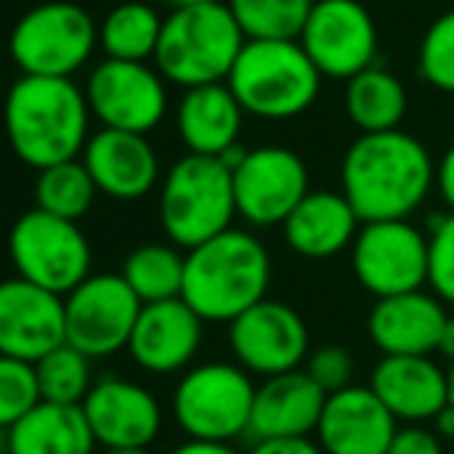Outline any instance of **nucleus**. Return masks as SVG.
Instances as JSON below:
<instances>
[{
    "instance_id": "obj_19",
    "label": "nucleus",
    "mask_w": 454,
    "mask_h": 454,
    "mask_svg": "<svg viewBox=\"0 0 454 454\" xmlns=\"http://www.w3.org/2000/svg\"><path fill=\"white\" fill-rule=\"evenodd\" d=\"M399 420L371 387H347L328 395L318 420V445L325 454H387Z\"/></svg>"
},
{
    "instance_id": "obj_16",
    "label": "nucleus",
    "mask_w": 454,
    "mask_h": 454,
    "mask_svg": "<svg viewBox=\"0 0 454 454\" xmlns=\"http://www.w3.org/2000/svg\"><path fill=\"white\" fill-rule=\"evenodd\" d=\"M81 408L99 451H149L164 427L158 395L130 377H99Z\"/></svg>"
},
{
    "instance_id": "obj_42",
    "label": "nucleus",
    "mask_w": 454,
    "mask_h": 454,
    "mask_svg": "<svg viewBox=\"0 0 454 454\" xmlns=\"http://www.w3.org/2000/svg\"><path fill=\"white\" fill-rule=\"evenodd\" d=\"M436 424H439V433H442V436H454V408L451 405L445 408L442 414H439Z\"/></svg>"
},
{
    "instance_id": "obj_6",
    "label": "nucleus",
    "mask_w": 454,
    "mask_h": 454,
    "mask_svg": "<svg viewBox=\"0 0 454 454\" xmlns=\"http://www.w3.org/2000/svg\"><path fill=\"white\" fill-rule=\"evenodd\" d=\"M158 210L170 245L180 251H195L204 241L229 232L239 216L232 170L220 158H180L161 183Z\"/></svg>"
},
{
    "instance_id": "obj_46",
    "label": "nucleus",
    "mask_w": 454,
    "mask_h": 454,
    "mask_svg": "<svg viewBox=\"0 0 454 454\" xmlns=\"http://www.w3.org/2000/svg\"><path fill=\"white\" fill-rule=\"evenodd\" d=\"M99 454H149V451H99Z\"/></svg>"
},
{
    "instance_id": "obj_30",
    "label": "nucleus",
    "mask_w": 454,
    "mask_h": 454,
    "mask_svg": "<svg viewBox=\"0 0 454 454\" xmlns=\"http://www.w3.org/2000/svg\"><path fill=\"white\" fill-rule=\"evenodd\" d=\"M247 41H300L316 0H226Z\"/></svg>"
},
{
    "instance_id": "obj_35",
    "label": "nucleus",
    "mask_w": 454,
    "mask_h": 454,
    "mask_svg": "<svg viewBox=\"0 0 454 454\" xmlns=\"http://www.w3.org/2000/svg\"><path fill=\"white\" fill-rule=\"evenodd\" d=\"M430 291L442 303L454 306V214L433 220L430 226Z\"/></svg>"
},
{
    "instance_id": "obj_4",
    "label": "nucleus",
    "mask_w": 454,
    "mask_h": 454,
    "mask_svg": "<svg viewBox=\"0 0 454 454\" xmlns=\"http://www.w3.org/2000/svg\"><path fill=\"white\" fill-rule=\"evenodd\" d=\"M247 37L232 10L223 0L174 10L164 19L155 50V68L161 78L195 90L207 84H226L245 50Z\"/></svg>"
},
{
    "instance_id": "obj_3",
    "label": "nucleus",
    "mask_w": 454,
    "mask_h": 454,
    "mask_svg": "<svg viewBox=\"0 0 454 454\" xmlns=\"http://www.w3.org/2000/svg\"><path fill=\"white\" fill-rule=\"evenodd\" d=\"M270 275L272 263L263 241L245 229H229L185 251L183 300L201 322L232 325L241 312L266 300Z\"/></svg>"
},
{
    "instance_id": "obj_34",
    "label": "nucleus",
    "mask_w": 454,
    "mask_h": 454,
    "mask_svg": "<svg viewBox=\"0 0 454 454\" xmlns=\"http://www.w3.org/2000/svg\"><path fill=\"white\" fill-rule=\"evenodd\" d=\"M41 402L35 364L0 356V433H10Z\"/></svg>"
},
{
    "instance_id": "obj_43",
    "label": "nucleus",
    "mask_w": 454,
    "mask_h": 454,
    "mask_svg": "<svg viewBox=\"0 0 454 454\" xmlns=\"http://www.w3.org/2000/svg\"><path fill=\"white\" fill-rule=\"evenodd\" d=\"M168 6H174V10H185V6H198V4H207V0H164Z\"/></svg>"
},
{
    "instance_id": "obj_1",
    "label": "nucleus",
    "mask_w": 454,
    "mask_h": 454,
    "mask_svg": "<svg viewBox=\"0 0 454 454\" xmlns=\"http://www.w3.org/2000/svg\"><path fill=\"white\" fill-rule=\"evenodd\" d=\"M436 189V161L405 130L362 133L340 161V192L362 223L408 220Z\"/></svg>"
},
{
    "instance_id": "obj_21",
    "label": "nucleus",
    "mask_w": 454,
    "mask_h": 454,
    "mask_svg": "<svg viewBox=\"0 0 454 454\" xmlns=\"http://www.w3.org/2000/svg\"><path fill=\"white\" fill-rule=\"evenodd\" d=\"M84 168L90 170L96 189L118 201H137L149 195L161 174L152 143L139 133L96 130L84 145Z\"/></svg>"
},
{
    "instance_id": "obj_31",
    "label": "nucleus",
    "mask_w": 454,
    "mask_h": 454,
    "mask_svg": "<svg viewBox=\"0 0 454 454\" xmlns=\"http://www.w3.org/2000/svg\"><path fill=\"white\" fill-rule=\"evenodd\" d=\"M96 183L84 161H66L37 174L35 183V207L43 214L62 216L78 223L96 201Z\"/></svg>"
},
{
    "instance_id": "obj_32",
    "label": "nucleus",
    "mask_w": 454,
    "mask_h": 454,
    "mask_svg": "<svg viewBox=\"0 0 454 454\" xmlns=\"http://www.w3.org/2000/svg\"><path fill=\"white\" fill-rule=\"evenodd\" d=\"M35 377L41 402H53V405H84L96 383L93 359H87L68 343L35 362Z\"/></svg>"
},
{
    "instance_id": "obj_17",
    "label": "nucleus",
    "mask_w": 454,
    "mask_h": 454,
    "mask_svg": "<svg viewBox=\"0 0 454 454\" xmlns=\"http://www.w3.org/2000/svg\"><path fill=\"white\" fill-rule=\"evenodd\" d=\"M66 343V297L25 278L0 281V356L41 362Z\"/></svg>"
},
{
    "instance_id": "obj_22",
    "label": "nucleus",
    "mask_w": 454,
    "mask_h": 454,
    "mask_svg": "<svg viewBox=\"0 0 454 454\" xmlns=\"http://www.w3.org/2000/svg\"><path fill=\"white\" fill-rule=\"evenodd\" d=\"M445 322L449 309L436 294L411 291L377 300L368 316V337L383 356H430Z\"/></svg>"
},
{
    "instance_id": "obj_12",
    "label": "nucleus",
    "mask_w": 454,
    "mask_h": 454,
    "mask_svg": "<svg viewBox=\"0 0 454 454\" xmlns=\"http://www.w3.org/2000/svg\"><path fill=\"white\" fill-rule=\"evenodd\" d=\"M300 47L322 78L353 81L377 59V25L362 0H316Z\"/></svg>"
},
{
    "instance_id": "obj_45",
    "label": "nucleus",
    "mask_w": 454,
    "mask_h": 454,
    "mask_svg": "<svg viewBox=\"0 0 454 454\" xmlns=\"http://www.w3.org/2000/svg\"><path fill=\"white\" fill-rule=\"evenodd\" d=\"M0 454H6V433H0Z\"/></svg>"
},
{
    "instance_id": "obj_5",
    "label": "nucleus",
    "mask_w": 454,
    "mask_h": 454,
    "mask_svg": "<svg viewBox=\"0 0 454 454\" xmlns=\"http://www.w3.org/2000/svg\"><path fill=\"white\" fill-rule=\"evenodd\" d=\"M226 84L245 114L287 121L316 102L322 74L300 41H247Z\"/></svg>"
},
{
    "instance_id": "obj_18",
    "label": "nucleus",
    "mask_w": 454,
    "mask_h": 454,
    "mask_svg": "<svg viewBox=\"0 0 454 454\" xmlns=\"http://www.w3.org/2000/svg\"><path fill=\"white\" fill-rule=\"evenodd\" d=\"M201 316L183 297L149 303L137 318L127 356L145 374H185L201 349Z\"/></svg>"
},
{
    "instance_id": "obj_15",
    "label": "nucleus",
    "mask_w": 454,
    "mask_h": 454,
    "mask_svg": "<svg viewBox=\"0 0 454 454\" xmlns=\"http://www.w3.org/2000/svg\"><path fill=\"white\" fill-rule=\"evenodd\" d=\"M87 106L108 130L145 137L168 112V90L158 68H149L145 62L106 59L87 81Z\"/></svg>"
},
{
    "instance_id": "obj_41",
    "label": "nucleus",
    "mask_w": 454,
    "mask_h": 454,
    "mask_svg": "<svg viewBox=\"0 0 454 454\" xmlns=\"http://www.w3.org/2000/svg\"><path fill=\"white\" fill-rule=\"evenodd\" d=\"M436 353L442 356V359H449V362L454 364V316H449V322H445L442 337H439Z\"/></svg>"
},
{
    "instance_id": "obj_38",
    "label": "nucleus",
    "mask_w": 454,
    "mask_h": 454,
    "mask_svg": "<svg viewBox=\"0 0 454 454\" xmlns=\"http://www.w3.org/2000/svg\"><path fill=\"white\" fill-rule=\"evenodd\" d=\"M247 454H325V451L312 439H266V442H254V449Z\"/></svg>"
},
{
    "instance_id": "obj_24",
    "label": "nucleus",
    "mask_w": 454,
    "mask_h": 454,
    "mask_svg": "<svg viewBox=\"0 0 454 454\" xmlns=\"http://www.w3.org/2000/svg\"><path fill=\"white\" fill-rule=\"evenodd\" d=\"M362 220L343 192H309L285 220L281 232L294 254L306 260H328L353 247Z\"/></svg>"
},
{
    "instance_id": "obj_28",
    "label": "nucleus",
    "mask_w": 454,
    "mask_h": 454,
    "mask_svg": "<svg viewBox=\"0 0 454 454\" xmlns=\"http://www.w3.org/2000/svg\"><path fill=\"white\" fill-rule=\"evenodd\" d=\"M164 19L149 4H121L102 19L99 25V47L108 59L118 62H149L155 59L158 41H161Z\"/></svg>"
},
{
    "instance_id": "obj_14",
    "label": "nucleus",
    "mask_w": 454,
    "mask_h": 454,
    "mask_svg": "<svg viewBox=\"0 0 454 454\" xmlns=\"http://www.w3.org/2000/svg\"><path fill=\"white\" fill-rule=\"evenodd\" d=\"M229 349L247 374L270 380L309 359V328L294 306L266 297L229 325Z\"/></svg>"
},
{
    "instance_id": "obj_37",
    "label": "nucleus",
    "mask_w": 454,
    "mask_h": 454,
    "mask_svg": "<svg viewBox=\"0 0 454 454\" xmlns=\"http://www.w3.org/2000/svg\"><path fill=\"white\" fill-rule=\"evenodd\" d=\"M387 454H442V442L427 427H399Z\"/></svg>"
},
{
    "instance_id": "obj_26",
    "label": "nucleus",
    "mask_w": 454,
    "mask_h": 454,
    "mask_svg": "<svg viewBox=\"0 0 454 454\" xmlns=\"http://www.w3.org/2000/svg\"><path fill=\"white\" fill-rule=\"evenodd\" d=\"M6 454H99L81 405L37 402L10 433Z\"/></svg>"
},
{
    "instance_id": "obj_23",
    "label": "nucleus",
    "mask_w": 454,
    "mask_h": 454,
    "mask_svg": "<svg viewBox=\"0 0 454 454\" xmlns=\"http://www.w3.org/2000/svg\"><path fill=\"white\" fill-rule=\"evenodd\" d=\"M328 395L309 380L306 371L270 377L257 387L251 411L254 442L266 439H309L318 430Z\"/></svg>"
},
{
    "instance_id": "obj_36",
    "label": "nucleus",
    "mask_w": 454,
    "mask_h": 454,
    "mask_svg": "<svg viewBox=\"0 0 454 454\" xmlns=\"http://www.w3.org/2000/svg\"><path fill=\"white\" fill-rule=\"evenodd\" d=\"M353 356L340 343H325V347L312 349L309 359H306V374L325 395H334L340 389L353 387Z\"/></svg>"
},
{
    "instance_id": "obj_29",
    "label": "nucleus",
    "mask_w": 454,
    "mask_h": 454,
    "mask_svg": "<svg viewBox=\"0 0 454 454\" xmlns=\"http://www.w3.org/2000/svg\"><path fill=\"white\" fill-rule=\"evenodd\" d=\"M121 278L130 285L139 303H164L183 297L185 254L176 245H143L127 254Z\"/></svg>"
},
{
    "instance_id": "obj_44",
    "label": "nucleus",
    "mask_w": 454,
    "mask_h": 454,
    "mask_svg": "<svg viewBox=\"0 0 454 454\" xmlns=\"http://www.w3.org/2000/svg\"><path fill=\"white\" fill-rule=\"evenodd\" d=\"M449 405L454 408V364L449 368Z\"/></svg>"
},
{
    "instance_id": "obj_25",
    "label": "nucleus",
    "mask_w": 454,
    "mask_h": 454,
    "mask_svg": "<svg viewBox=\"0 0 454 454\" xmlns=\"http://www.w3.org/2000/svg\"><path fill=\"white\" fill-rule=\"evenodd\" d=\"M245 108L239 106L229 84H207L185 90L176 108V133L189 155L223 158L239 145Z\"/></svg>"
},
{
    "instance_id": "obj_10",
    "label": "nucleus",
    "mask_w": 454,
    "mask_h": 454,
    "mask_svg": "<svg viewBox=\"0 0 454 454\" xmlns=\"http://www.w3.org/2000/svg\"><path fill=\"white\" fill-rule=\"evenodd\" d=\"M349 251L356 278L374 300L424 291L430 278V235L411 220L362 223Z\"/></svg>"
},
{
    "instance_id": "obj_33",
    "label": "nucleus",
    "mask_w": 454,
    "mask_h": 454,
    "mask_svg": "<svg viewBox=\"0 0 454 454\" xmlns=\"http://www.w3.org/2000/svg\"><path fill=\"white\" fill-rule=\"evenodd\" d=\"M418 72L430 87L454 93V10L430 22L418 47Z\"/></svg>"
},
{
    "instance_id": "obj_2",
    "label": "nucleus",
    "mask_w": 454,
    "mask_h": 454,
    "mask_svg": "<svg viewBox=\"0 0 454 454\" xmlns=\"http://www.w3.org/2000/svg\"><path fill=\"white\" fill-rule=\"evenodd\" d=\"M90 106L72 78L22 74L4 102V127L19 161L37 174L66 161H78L87 145Z\"/></svg>"
},
{
    "instance_id": "obj_8",
    "label": "nucleus",
    "mask_w": 454,
    "mask_h": 454,
    "mask_svg": "<svg viewBox=\"0 0 454 454\" xmlns=\"http://www.w3.org/2000/svg\"><path fill=\"white\" fill-rule=\"evenodd\" d=\"M6 251L19 278L59 297H68L93 275V247L78 223L37 207L12 223Z\"/></svg>"
},
{
    "instance_id": "obj_13",
    "label": "nucleus",
    "mask_w": 454,
    "mask_h": 454,
    "mask_svg": "<svg viewBox=\"0 0 454 454\" xmlns=\"http://www.w3.org/2000/svg\"><path fill=\"white\" fill-rule=\"evenodd\" d=\"M232 185L239 216L257 229L285 226L294 207L312 192L303 158L285 145H260L247 152L232 170Z\"/></svg>"
},
{
    "instance_id": "obj_39",
    "label": "nucleus",
    "mask_w": 454,
    "mask_h": 454,
    "mask_svg": "<svg viewBox=\"0 0 454 454\" xmlns=\"http://www.w3.org/2000/svg\"><path fill=\"white\" fill-rule=\"evenodd\" d=\"M436 192H439V198L449 204V214H454V143L436 161Z\"/></svg>"
},
{
    "instance_id": "obj_40",
    "label": "nucleus",
    "mask_w": 454,
    "mask_h": 454,
    "mask_svg": "<svg viewBox=\"0 0 454 454\" xmlns=\"http://www.w3.org/2000/svg\"><path fill=\"white\" fill-rule=\"evenodd\" d=\"M170 454H241V451H235L232 445H223V442H195V439H185Z\"/></svg>"
},
{
    "instance_id": "obj_20",
    "label": "nucleus",
    "mask_w": 454,
    "mask_h": 454,
    "mask_svg": "<svg viewBox=\"0 0 454 454\" xmlns=\"http://www.w3.org/2000/svg\"><path fill=\"white\" fill-rule=\"evenodd\" d=\"M371 389L395 420L420 427L449 408V371L430 356H383L371 371Z\"/></svg>"
},
{
    "instance_id": "obj_27",
    "label": "nucleus",
    "mask_w": 454,
    "mask_h": 454,
    "mask_svg": "<svg viewBox=\"0 0 454 454\" xmlns=\"http://www.w3.org/2000/svg\"><path fill=\"white\" fill-rule=\"evenodd\" d=\"M343 106H347L349 124L359 133L402 130L399 124L408 112V90L389 68L371 66L347 81Z\"/></svg>"
},
{
    "instance_id": "obj_9",
    "label": "nucleus",
    "mask_w": 454,
    "mask_h": 454,
    "mask_svg": "<svg viewBox=\"0 0 454 454\" xmlns=\"http://www.w3.org/2000/svg\"><path fill=\"white\" fill-rule=\"evenodd\" d=\"M99 43L90 12L68 0L28 10L10 35V56L31 78H72Z\"/></svg>"
},
{
    "instance_id": "obj_11",
    "label": "nucleus",
    "mask_w": 454,
    "mask_h": 454,
    "mask_svg": "<svg viewBox=\"0 0 454 454\" xmlns=\"http://www.w3.org/2000/svg\"><path fill=\"white\" fill-rule=\"evenodd\" d=\"M139 312L143 303L121 272H93L66 297V343L93 362L108 359L127 349Z\"/></svg>"
},
{
    "instance_id": "obj_7",
    "label": "nucleus",
    "mask_w": 454,
    "mask_h": 454,
    "mask_svg": "<svg viewBox=\"0 0 454 454\" xmlns=\"http://www.w3.org/2000/svg\"><path fill=\"white\" fill-rule=\"evenodd\" d=\"M251 374L235 362H204L192 364L176 380L170 414L176 427L195 442H223L247 436L254 411Z\"/></svg>"
}]
</instances>
